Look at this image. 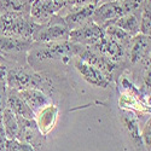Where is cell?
I'll use <instances>...</instances> for the list:
<instances>
[{
  "instance_id": "5b68a950",
  "label": "cell",
  "mask_w": 151,
  "mask_h": 151,
  "mask_svg": "<svg viewBox=\"0 0 151 151\" xmlns=\"http://www.w3.org/2000/svg\"><path fill=\"white\" fill-rule=\"evenodd\" d=\"M126 64L127 67L150 64V35L139 33L131 37L126 53Z\"/></svg>"
},
{
  "instance_id": "7c38bea8",
  "label": "cell",
  "mask_w": 151,
  "mask_h": 151,
  "mask_svg": "<svg viewBox=\"0 0 151 151\" xmlns=\"http://www.w3.org/2000/svg\"><path fill=\"white\" fill-rule=\"evenodd\" d=\"M58 112H59L58 106L52 103L36 114L35 122L42 135L47 137L52 132V129L55 128V126L57 123V120H58Z\"/></svg>"
},
{
  "instance_id": "d4e9b609",
  "label": "cell",
  "mask_w": 151,
  "mask_h": 151,
  "mask_svg": "<svg viewBox=\"0 0 151 151\" xmlns=\"http://www.w3.org/2000/svg\"><path fill=\"white\" fill-rule=\"evenodd\" d=\"M5 151H21L19 150V140H17V139H6Z\"/></svg>"
},
{
  "instance_id": "d6986e66",
  "label": "cell",
  "mask_w": 151,
  "mask_h": 151,
  "mask_svg": "<svg viewBox=\"0 0 151 151\" xmlns=\"http://www.w3.org/2000/svg\"><path fill=\"white\" fill-rule=\"evenodd\" d=\"M33 0H0V14L6 12H19L29 15Z\"/></svg>"
},
{
  "instance_id": "484cf974",
  "label": "cell",
  "mask_w": 151,
  "mask_h": 151,
  "mask_svg": "<svg viewBox=\"0 0 151 151\" xmlns=\"http://www.w3.org/2000/svg\"><path fill=\"white\" fill-rule=\"evenodd\" d=\"M69 1L70 0H52V4H53V6H55V9L57 11V14L62 9H64L69 4Z\"/></svg>"
},
{
  "instance_id": "8fae6325",
  "label": "cell",
  "mask_w": 151,
  "mask_h": 151,
  "mask_svg": "<svg viewBox=\"0 0 151 151\" xmlns=\"http://www.w3.org/2000/svg\"><path fill=\"white\" fill-rule=\"evenodd\" d=\"M122 15H124V11L121 6V1L102 3L96 5L92 14V21L96 22L98 26L104 27L105 24L119 18Z\"/></svg>"
},
{
  "instance_id": "9a60e30c",
  "label": "cell",
  "mask_w": 151,
  "mask_h": 151,
  "mask_svg": "<svg viewBox=\"0 0 151 151\" xmlns=\"http://www.w3.org/2000/svg\"><path fill=\"white\" fill-rule=\"evenodd\" d=\"M19 96L22 99L28 104V106L35 112V115L39 111H41L44 108L48 106L50 104H52V99L50 98L46 93H44L40 90L36 88H27V90H22L18 91Z\"/></svg>"
},
{
  "instance_id": "7a4b0ae2",
  "label": "cell",
  "mask_w": 151,
  "mask_h": 151,
  "mask_svg": "<svg viewBox=\"0 0 151 151\" xmlns=\"http://www.w3.org/2000/svg\"><path fill=\"white\" fill-rule=\"evenodd\" d=\"M35 24L29 15L19 12L0 14V36H16L32 40Z\"/></svg>"
},
{
  "instance_id": "e0dca14e",
  "label": "cell",
  "mask_w": 151,
  "mask_h": 151,
  "mask_svg": "<svg viewBox=\"0 0 151 151\" xmlns=\"http://www.w3.org/2000/svg\"><path fill=\"white\" fill-rule=\"evenodd\" d=\"M108 24H115V26H117L119 28L124 30L131 36L139 34V17H138V15L135 14V12H132V14H124V15L120 16L119 18L111 21Z\"/></svg>"
},
{
  "instance_id": "ba28073f",
  "label": "cell",
  "mask_w": 151,
  "mask_h": 151,
  "mask_svg": "<svg viewBox=\"0 0 151 151\" xmlns=\"http://www.w3.org/2000/svg\"><path fill=\"white\" fill-rule=\"evenodd\" d=\"M18 120V135L17 140L30 144L35 151H42L46 144V137L41 134L37 128L35 119L17 117Z\"/></svg>"
},
{
  "instance_id": "2e32d148",
  "label": "cell",
  "mask_w": 151,
  "mask_h": 151,
  "mask_svg": "<svg viewBox=\"0 0 151 151\" xmlns=\"http://www.w3.org/2000/svg\"><path fill=\"white\" fill-rule=\"evenodd\" d=\"M94 7H96V5L91 4V5H86L82 7L73 9L70 12H68L63 18H64V22L67 24V27L69 28V30L76 29V28L83 26V24L87 23L88 21H91Z\"/></svg>"
},
{
  "instance_id": "f546056e",
  "label": "cell",
  "mask_w": 151,
  "mask_h": 151,
  "mask_svg": "<svg viewBox=\"0 0 151 151\" xmlns=\"http://www.w3.org/2000/svg\"><path fill=\"white\" fill-rule=\"evenodd\" d=\"M96 3H97V0H96Z\"/></svg>"
},
{
  "instance_id": "9c48e42d",
  "label": "cell",
  "mask_w": 151,
  "mask_h": 151,
  "mask_svg": "<svg viewBox=\"0 0 151 151\" xmlns=\"http://www.w3.org/2000/svg\"><path fill=\"white\" fill-rule=\"evenodd\" d=\"M88 48H91L96 53L103 56L115 63H123V64H126L127 47L117 41H115L114 39H111V37L106 36L105 34L98 42H96L92 46H88ZM126 67H127V64H126Z\"/></svg>"
},
{
  "instance_id": "603a6c76",
  "label": "cell",
  "mask_w": 151,
  "mask_h": 151,
  "mask_svg": "<svg viewBox=\"0 0 151 151\" xmlns=\"http://www.w3.org/2000/svg\"><path fill=\"white\" fill-rule=\"evenodd\" d=\"M150 134H151V129H150V117L147 120H145L142 124V128H140V137H142V140H143V144L145 146V149L147 151H150L151 146V142H150Z\"/></svg>"
},
{
  "instance_id": "8992f818",
  "label": "cell",
  "mask_w": 151,
  "mask_h": 151,
  "mask_svg": "<svg viewBox=\"0 0 151 151\" xmlns=\"http://www.w3.org/2000/svg\"><path fill=\"white\" fill-rule=\"evenodd\" d=\"M120 122L122 128L128 137L131 147L133 151H147L143 144L140 137V124L139 119L137 117L135 112L129 109H121L120 110Z\"/></svg>"
},
{
  "instance_id": "7402d4cb",
  "label": "cell",
  "mask_w": 151,
  "mask_h": 151,
  "mask_svg": "<svg viewBox=\"0 0 151 151\" xmlns=\"http://www.w3.org/2000/svg\"><path fill=\"white\" fill-rule=\"evenodd\" d=\"M146 0H122L121 6L124 11V14H132L139 10V7H143Z\"/></svg>"
},
{
  "instance_id": "52a82bcc",
  "label": "cell",
  "mask_w": 151,
  "mask_h": 151,
  "mask_svg": "<svg viewBox=\"0 0 151 151\" xmlns=\"http://www.w3.org/2000/svg\"><path fill=\"white\" fill-rule=\"evenodd\" d=\"M71 65L78 71V74L82 78L83 81H86L93 87H97V88H108L112 83V81L103 71H100L96 67L88 64V63H86L85 60L78 57H75L71 60Z\"/></svg>"
},
{
  "instance_id": "4fadbf2b",
  "label": "cell",
  "mask_w": 151,
  "mask_h": 151,
  "mask_svg": "<svg viewBox=\"0 0 151 151\" xmlns=\"http://www.w3.org/2000/svg\"><path fill=\"white\" fill-rule=\"evenodd\" d=\"M57 11L52 4V0H33L29 10V17L36 24H42L51 19Z\"/></svg>"
},
{
  "instance_id": "30bf717a",
  "label": "cell",
  "mask_w": 151,
  "mask_h": 151,
  "mask_svg": "<svg viewBox=\"0 0 151 151\" xmlns=\"http://www.w3.org/2000/svg\"><path fill=\"white\" fill-rule=\"evenodd\" d=\"M104 36L103 27L98 26L92 19L83 26L69 32V41L82 46H92Z\"/></svg>"
},
{
  "instance_id": "4316f807",
  "label": "cell",
  "mask_w": 151,
  "mask_h": 151,
  "mask_svg": "<svg viewBox=\"0 0 151 151\" xmlns=\"http://www.w3.org/2000/svg\"><path fill=\"white\" fill-rule=\"evenodd\" d=\"M6 71H7V65L4 64V63H0V81H5Z\"/></svg>"
},
{
  "instance_id": "83f0119b",
  "label": "cell",
  "mask_w": 151,
  "mask_h": 151,
  "mask_svg": "<svg viewBox=\"0 0 151 151\" xmlns=\"http://www.w3.org/2000/svg\"><path fill=\"white\" fill-rule=\"evenodd\" d=\"M19 150L21 151H35V149L30 144L23 143V142H19Z\"/></svg>"
},
{
  "instance_id": "277c9868",
  "label": "cell",
  "mask_w": 151,
  "mask_h": 151,
  "mask_svg": "<svg viewBox=\"0 0 151 151\" xmlns=\"http://www.w3.org/2000/svg\"><path fill=\"white\" fill-rule=\"evenodd\" d=\"M69 28L64 22V18L59 15H55L51 19L42 24H35L32 35L34 42H57L69 40Z\"/></svg>"
},
{
  "instance_id": "ac0fdd59",
  "label": "cell",
  "mask_w": 151,
  "mask_h": 151,
  "mask_svg": "<svg viewBox=\"0 0 151 151\" xmlns=\"http://www.w3.org/2000/svg\"><path fill=\"white\" fill-rule=\"evenodd\" d=\"M1 123L6 139H17L18 135V120L17 116L7 106L1 114Z\"/></svg>"
},
{
  "instance_id": "44dd1931",
  "label": "cell",
  "mask_w": 151,
  "mask_h": 151,
  "mask_svg": "<svg viewBox=\"0 0 151 151\" xmlns=\"http://www.w3.org/2000/svg\"><path fill=\"white\" fill-rule=\"evenodd\" d=\"M142 9L139 16V33L150 35V0H146Z\"/></svg>"
},
{
  "instance_id": "f1b7e54d",
  "label": "cell",
  "mask_w": 151,
  "mask_h": 151,
  "mask_svg": "<svg viewBox=\"0 0 151 151\" xmlns=\"http://www.w3.org/2000/svg\"><path fill=\"white\" fill-rule=\"evenodd\" d=\"M0 63H4V64H5V62H4V58H3L1 56H0Z\"/></svg>"
},
{
  "instance_id": "ffe728a7",
  "label": "cell",
  "mask_w": 151,
  "mask_h": 151,
  "mask_svg": "<svg viewBox=\"0 0 151 151\" xmlns=\"http://www.w3.org/2000/svg\"><path fill=\"white\" fill-rule=\"evenodd\" d=\"M103 30H104V34L111 39H114L115 41L122 44L123 46L127 47L128 44H129V40H131V35H128L124 30H122L121 28H119L115 24H106V26L103 27Z\"/></svg>"
},
{
  "instance_id": "cb8c5ba5",
  "label": "cell",
  "mask_w": 151,
  "mask_h": 151,
  "mask_svg": "<svg viewBox=\"0 0 151 151\" xmlns=\"http://www.w3.org/2000/svg\"><path fill=\"white\" fill-rule=\"evenodd\" d=\"M6 91L7 87L5 81H0V115L3 114L4 109L7 106L6 105Z\"/></svg>"
},
{
  "instance_id": "5bb4252c",
  "label": "cell",
  "mask_w": 151,
  "mask_h": 151,
  "mask_svg": "<svg viewBox=\"0 0 151 151\" xmlns=\"http://www.w3.org/2000/svg\"><path fill=\"white\" fill-rule=\"evenodd\" d=\"M6 105L17 117L35 119V112L28 106V104L22 99L18 91L7 88L6 91Z\"/></svg>"
},
{
  "instance_id": "6da1fadb",
  "label": "cell",
  "mask_w": 151,
  "mask_h": 151,
  "mask_svg": "<svg viewBox=\"0 0 151 151\" xmlns=\"http://www.w3.org/2000/svg\"><path fill=\"white\" fill-rule=\"evenodd\" d=\"M82 45L69 40L57 42H34L28 51L27 63L35 71H45L63 75L64 68L78 57Z\"/></svg>"
},
{
  "instance_id": "3957f363",
  "label": "cell",
  "mask_w": 151,
  "mask_h": 151,
  "mask_svg": "<svg viewBox=\"0 0 151 151\" xmlns=\"http://www.w3.org/2000/svg\"><path fill=\"white\" fill-rule=\"evenodd\" d=\"M33 40L16 36H0V56L6 65L27 64V55Z\"/></svg>"
}]
</instances>
